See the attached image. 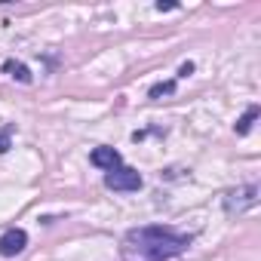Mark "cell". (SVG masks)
<instances>
[{"label":"cell","instance_id":"cell-10","mask_svg":"<svg viewBox=\"0 0 261 261\" xmlns=\"http://www.w3.org/2000/svg\"><path fill=\"white\" fill-rule=\"evenodd\" d=\"M191 71H194V65H191V62H185V65H181V68H178V77H188V74H191Z\"/></svg>","mask_w":261,"mask_h":261},{"label":"cell","instance_id":"cell-1","mask_svg":"<svg viewBox=\"0 0 261 261\" xmlns=\"http://www.w3.org/2000/svg\"><path fill=\"white\" fill-rule=\"evenodd\" d=\"M191 237L169 227H136L123 237V261H172L188 252Z\"/></svg>","mask_w":261,"mask_h":261},{"label":"cell","instance_id":"cell-9","mask_svg":"<svg viewBox=\"0 0 261 261\" xmlns=\"http://www.w3.org/2000/svg\"><path fill=\"white\" fill-rule=\"evenodd\" d=\"M10 133H13V126H7L4 133H0V154H7V151H10Z\"/></svg>","mask_w":261,"mask_h":261},{"label":"cell","instance_id":"cell-3","mask_svg":"<svg viewBox=\"0 0 261 261\" xmlns=\"http://www.w3.org/2000/svg\"><path fill=\"white\" fill-rule=\"evenodd\" d=\"M105 188H111V191H139L142 188V175L136 172V169H129V166H117V169H111L108 175H105Z\"/></svg>","mask_w":261,"mask_h":261},{"label":"cell","instance_id":"cell-7","mask_svg":"<svg viewBox=\"0 0 261 261\" xmlns=\"http://www.w3.org/2000/svg\"><path fill=\"white\" fill-rule=\"evenodd\" d=\"M255 117H258V105H252L240 120H237V136H246L249 129H252V123H255Z\"/></svg>","mask_w":261,"mask_h":261},{"label":"cell","instance_id":"cell-6","mask_svg":"<svg viewBox=\"0 0 261 261\" xmlns=\"http://www.w3.org/2000/svg\"><path fill=\"white\" fill-rule=\"evenodd\" d=\"M4 71H7L13 80H19V83H31V71H28L22 62H13V59H10V62H4Z\"/></svg>","mask_w":261,"mask_h":261},{"label":"cell","instance_id":"cell-5","mask_svg":"<svg viewBox=\"0 0 261 261\" xmlns=\"http://www.w3.org/2000/svg\"><path fill=\"white\" fill-rule=\"evenodd\" d=\"M89 163L92 166H98V169H117L120 166V154L114 151V148H95L92 154H89Z\"/></svg>","mask_w":261,"mask_h":261},{"label":"cell","instance_id":"cell-8","mask_svg":"<svg viewBox=\"0 0 261 261\" xmlns=\"http://www.w3.org/2000/svg\"><path fill=\"white\" fill-rule=\"evenodd\" d=\"M169 92H175V80H169V83H157V86H151V98H160V95H169Z\"/></svg>","mask_w":261,"mask_h":261},{"label":"cell","instance_id":"cell-4","mask_svg":"<svg viewBox=\"0 0 261 261\" xmlns=\"http://www.w3.org/2000/svg\"><path fill=\"white\" fill-rule=\"evenodd\" d=\"M25 246H28V233H25L22 227H10L4 237H0V255H4V258L19 255Z\"/></svg>","mask_w":261,"mask_h":261},{"label":"cell","instance_id":"cell-2","mask_svg":"<svg viewBox=\"0 0 261 261\" xmlns=\"http://www.w3.org/2000/svg\"><path fill=\"white\" fill-rule=\"evenodd\" d=\"M258 203V185H243L224 194V212L227 215H240L246 209H252Z\"/></svg>","mask_w":261,"mask_h":261}]
</instances>
